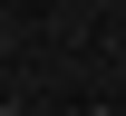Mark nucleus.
<instances>
[{"label": "nucleus", "mask_w": 126, "mask_h": 116, "mask_svg": "<svg viewBox=\"0 0 126 116\" xmlns=\"http://www.w3.org/2000/svg\"><path fill=\"white\" fill-rule=\"evenodd\" d=\"M0 116H19V106H0Z\"/></svg>", "instance_id": "f257e3e1"}]
</instances>
